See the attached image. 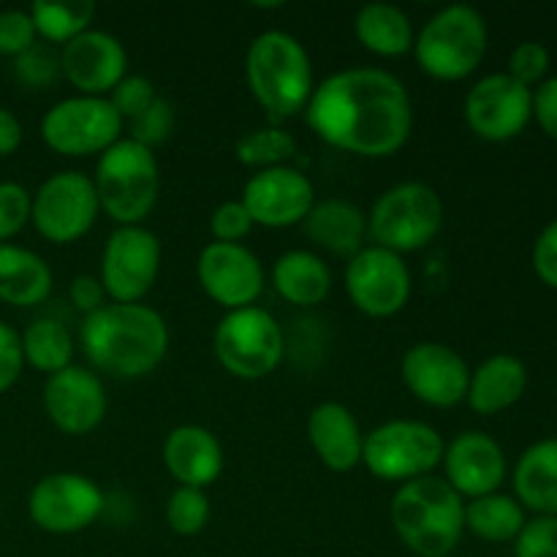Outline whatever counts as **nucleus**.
<instances>
[{
  "label": "nucleus",
  "instance_id": "nucleus-1",
  "mask_svg": "<svg viewBox=\"0 0 557 557\" xmlns=\"http://www.w3.org/2000/svg\"><path fill=\"white\" fill-rule=\"evenodd\" d=\"M305 123L324 145L359 158H392L413 134L408 87L392 71L354 65L315 82Z\"/></svg>",
  "mask_w": 557,
  "mask_h": 557
},
{
  "label": "nucleus",
  "instance_id": "nucleus-2",
  "mask_svg": "<svg viewBox=\"0 0 557 557\" xmlns=\"http://www.w3.org/2000/svg\"><path fill=\"white\" fill-rule=\"evenodd\" d=\"M169 324L145 302H107L82 319L79 346L92 370L120 381L156 373L169 354Z\"/></svg>",
  "mask_w": 557,
  "mask_h": 557
},
{
  "label": "nucleus",
  "instance_id": "nucleus-3",
  "mask_svg": "<svg viewBox=\"0 0 557 557\" xmlns=\"http://www.w3.org/2000/svg\"><path fill=\"white\" fill-rule=\"evenodd\" d=\"M245 82L250 96L272 120H288L308 109L315 90L313 60L297 36L264 30L245 52Z\"/></svg>",
  "mask_w": 557,
  "mask_h": 557
},
{
  "label": "nucleus",
  "instance_id": "nucleus-4",
  "mask_svg": "<svg viewBox=\"0 0 557 557\" xmlns=\"http://www.w3.org/2000/svg\"><path fill=\"white\" fill-rule=\"evenodd\" d=\"M389 515L397 539L417 557H449L466 533V500L441 476L400 484Z\"/></svg>",
  "mask_w": 557,
  "mask_h": 557
},
{
  "label": "nucleus",
  "instance_id": "nucleus-5",
  "mask_svg": "<svg viewBox=\"0 0 557 557\" xmlns=\"http://www.w3.org/2000/svg\"><path fill=\"white\" fill-rule=\"evenodd\" d=\"M98 205L117 226H145L161 194V166L150 147L123 136L96 161Z\"/></svg>",
  "mask_w": 557,
  "mask_h": 557
},
{
  "label": "nucleus",
  "instance_id": "nucleus-6",
  "mask_svg": "<svg viewBox=\"0 0 557 557\" xmlns=\"http://www.w3.org/2000/svg\"><path fill=\"white\" fill-rule=\"evenodd\" d=\"M487 44V20L473 5L451 3L419 27L411 54L430 79L462 82L482 65Z\"/></svg>",
  "mask_w": 557,
  "mask_h": 557
},
{
  "label": "nucleus",
  "instance_id": "nucleus-7",
  "mask_svg": "<svg viewBox=\"0 0 557 557\" xmlns=\"http://www.w3.org/2000/svg\"><path fill=\"white\" fill-rule=\"evenodd\" d=\"M444 228V201L428 183L408 180L392 185L368 212V237L397 256L428 248Z\"/></svg>",
  "mask_w": 557,
  "mask_h": 557
},
{
  "label": "nucleus",
  "instance_id": "nucleus-8",
  "mask_svg": "<svg viewBox=\"0 0 557 557\" xmlns=\"http://www.w3.org/2000/svg\"><path fill=\"white\" fill-rule=\"evenodd\" d=\"M212 351L218 364L239 381L270 379L286 357V335L270 310L250 308L228 310L215 326Z\"/></svg>",
  "mask_w": 557,
  "mask_h": 557
},
{
  "label": "nucleus",
  "instance_id": "nucleus-9",
  "mask_svg": "<svg viewBox=\"0 0 557 557\" xmlns=\"http://www.w3.org/2000/svg\"><path fill=\"white\" fill-rule=\"evenodd\" d=\"M444 435L419 419H389L364 433L362 466L381 482L406 484L433 476L444 460Z\"/></svg>",
  "mask_w": 557,
  "mask_h": 557
},
{
  "label": "nucleus",
  "instance_id": "nucleus-10",
  "mask_svg": "<svg viewBox=\"0 0 557 557\" xmlns=\"http://www.w3.org/2000/svg\"><path fill=\"white\" fill-rule=\"evenodd\" d=\"M98 215L101 205L92 177L76 169L49 174L33 194L30 223L52 245L79 243L92 232Z\"/></svg>",
  "mask_w": 557,
  "mask_h": 557
},
{
  "label": "nucleus",
  "instance_id": "nucleus-11",
  "mask_svg": "<svg viewBox=\"0 0 557 557\" xmlns=\"http://www.w3.org/2000/svg\"><path fill=\"white\" fill-rule=\"evenodd\" d=\"M125 123L109 98L69 96L52 103L41 117V139L63 158H90L123 139Z\"/></svg>",
  "mask_w": 557,
  "mask_h": 557
},
{
  "label": "nucleus",
  "instance_id": "nucleus-12",
  "mask_svg": "<svg viewBox=\"0 0 557 557\" xmlns=\"http://www.w3.org/2000/svg\"><path fill=\"white\" fill-rule=\"evenodd\" d=\"M163 248L147 226H117L101 250L98 281L109 302H145L161 272Z\"/></svg>",
  "mask_w": 557,
  "mask_h": 557
},
{
  "label": "nucleus",
  "instance_id": "nucleus-13",
  "mask_svg": "<svg viewBox=\"0 0 557 557\" xmlns=\"http://www.w3.org/2000/svg\"><path fill=\"white\" fill-rule=\"evenodd\" d=\"M107 509V495L90 476L76 471L47 473L27 495V517L52 536H74L87 531Z\"/></svg>",
  "mask_w": 557,
  "mask_h": 557
},
{
  "label": "nucleus",
  "instance_id": "nucleus-14",
  "mask_svg": "<svg viewBox=\"0 0 557 557\" xmlns=\"http://www.w3.org/2000/svg\"><path fill=\"white\" fill-rule=\"evenodd\" d=\"M346 294L368 319H392L411 302L413 275L403 256L379 245H364L346 261Z\"/></svg>",
  "mask_w": 557,
  "mask_h": 557
},
{
  "label": "nucleus",
  "instance_id": "nucleus-15",
  "mask_svg": "<svg viewBox=\"0 0 557 557\" xmlns=\"http://www.w3.org/2000/svg\"><path fill=\"white\" fill-rule=\"evenodd\" d=\"M462 117L473 136L484 141H511L533 120V90L511 79L506 71L473 82L462 101Z\"/></svg>",
  "mask_w": 557,
  "mask_h": 557
},
{
  "label": "nucleus",
  "instance_id": "nucleus-16",
  "mask_svg": "<svg viewBox=\"0 0 557 557\" xmlns=\"http://www.w3.org/2000/svg\"><path fill=\"white\" fill-rule=\"evenodd\" d=\"M400 379L406 389L424 406L455 408L466 403L471 364L446 343L422 341L403 354Z\"/></svg>",
  "mask_w": 557,
  "mask_h": 557
},
{
  "label": "nucleus",
  "instance_id": "nucleus-17",
  "mask_svg": "<svg viewBox=\"0 0 557 557\" xmlns=\"http://www.w3.org/2000/svg\"><path fill=\"white\" fill-rule=\"evenodd\" d=\"M196 277L207 297L223 310L256 305L264 294V267L248 245L207 243L196 259Z\"/></svg>",
  "mask_w": 557,
  "mask_h": 557
},
{
  "label": "nucleus",
  "instance_id": "nucleus-18",
  "mask_svg": "<svg viewBox=\"0 0 557 557\" xmlns=\"http://www.w3.org/2000/svg\"><path fill=\"white\" fill-rule=\"evenodd\" d=\"M44 411L49 422L71 438H82L98 430L107 419L109 397L96 370L71 364L44 381Z\"/></svg>",
  "mask_w": 557,
  "mask_h": 557
},
{
  "label": "nucleus",
  "instance_id": "nucleus-19",
  "mask_svg": "<svg viewBox=\"0 0 557 557\" xmlns=\"http://www.w3.org/2000/svg\"><path fill=\"white\" fill-rule=\"evenodd\" d=\"M239 201L248 210L253 226L292 228L305 223L315 205V188L305 172L294 166L261 169L243 185Z\"/></svg>",
  "mask_w": 557,
  "mask_h": 557
},
{
  "label": "nucleus",
  "instance_id": "nucleus-20",
  "mask_svg": "<svg viewBox=\"0 0 557 557\" xmlns=\"http://www.w3.org/2000/svg\"><path fill=\"white\" fill-rule=\"evenodd\" d=\"M60 69L76 96L109 98L128 76V52L117 36L90 27L60 49Z\"/></svg>",
  "mask_w": 557,
  "mask_h": 557
},
{
  "label": "nucleus",
  "instance_id": "nucleus-21",
  "mask_svg": "<svg viewBox=\"0 0 557 557\" xmlns=\"http://www.w3.org/2000/svg\"><path fill=\"white\" fill-rule=\"evenodd\" d=\"M444 479L462 500H476L498 493L506 482V451L493 435L466 430L444 446Z\"/></svg>",
  "mask_w": 557,
  "mask_h": 557
},
{
  "label": "nucleus",
  "instance_id": "nucleus-22",
  "mask_svg": "<svg viewBox=\"0 0 557 557\" xmlns=\"http://www.w3.org/2000/svg\"><path fill=\"white\" fill-rule=\"evenodd\" d=\"M163 468L177 487L207 490L223 473V446L212 430L201 424H180L169 430L161 446Z\"/></svg>",
  "mask_w": 557,
  "mask_h": 557
},
{
  "label": "nucleus",
  "instance_id": "nucleus-23",
  "mask_svg": "<svg viewBox=\"0 0 557 557\" xmlns=\"http://www.w3.org/2000/svg\"><path fill=\"white\" fill-rule=\"evenodd\" d=\"M308 441L321 466L330 471L348 473L362 466L364 433L351 408H346L343 403L326 400L310 411Z\"/></svg>",
  "mask_w": 557,
  "mask_h": 557
},
{
  "label": "nucleus",
  "instance_id": "nucleus-24",
  "mask_svg": "<svg viewBox=\"0 0 557 557\" xmlns=\"http://www.w3.org/2000/svg\"><path fill=\"white\" fill-rule=\"evenodd\" d=\"M528 368L515 354H493L471 370L466 403L479 417H498L525 397Z\"/></svg>",
  "mask_w": 557,
  "mask_h": 557
},
{
  "label": "nucleus",
  "instance_id": "nucleus-25",
  "mask_svg": "<svg viewBox=\"0 0 557 557\" xmlns=\"http://www.w3.org/2000/svg\"><path fill=\"white\" fill-rule=\"evenodd\" d=\"M305 232L315 248L337 259H351L364 248L368 239V212L348 199H315L313 210L305 218Z\"/></svg>",
  "mask_w": 557,
  "mask_h": 557
},
{
  "label": "nucleus",
  "instance_id": "nucleus-26",
  "mask_svg": "<svg viewBox=\"0 0 557 557\" xmlns=\"http://www.w3.org/2000/svg\"><path fill=\"white\" fill-rule=\"evenodd\" d=\"M54 286L52 267L30 248L0 245V302L11 308H38Z\"/></svg>",
  "mask_w": 557,
  "mask_h": 557
},
{
  "label": "nucleus",
  "instance_id": "nucleus-27",
  "mask_svg": "<svg viewBox=\"0 0 557 557\" xmlns=\"http://www.w3.org/2000/svg\"><path fill=\"white\" fill-rule=\"evenodd\" d=\"M272 288L294 308H315L330 297L332 270L315 250H286L272 264Z\"/></svg>",
  "mask_w": 557,
  "mask_h": 557
},
{
  "label": "nucleus",
  "instance_id": "nucleus-28",
  "mask_svg": "<svg viewBox=\"0 0 557 557\" xmlns=\"http://www.w3.org/2000/svg\"><path fill=\"white\" fill-rule=\"evenodd\" d=\"M515 498L536 517H557V435L528 446L511 471Z\"/></svg>",
  "mask_w": 557,
  "mask_h": 557
},
{
  "label": "nucleus",
  "instance_id": "nucleus-29",
  "mask_svg": "<svg viewBox=\"0 0 557 557\" xmlns=\"http://www.w3.org/2000/svg\"><path fill=\"white\" fill-rule=\"evenodd\" d=\"M354 36L359 47L368 49L375 58H406L413 52V38L417 30L411 25V16L392 3H368L354 16Z\"/></svg>",
  "mask_w": 557,
  "mask_h": 557
},
{
  "label": "nucleus",
  "instance_id": "nucleus-30",
  "mask_svg": "<svg viewBox=\"0 0 557 557\" xmlns=\"http://www.w3.org/2000/svg\"><path fill=\"white\" fill-rule=\"evenodd\" d=\"M22 337V354H25V364L33 368L41 375H54L60 370L71 368L74 364L76 354V341L71 335L69 326L60 319L52 315H38L30 324L25 326V332H20Z\"/></svg>",
  "mask_w": 557,
  "mask_h": 557
},
{
  "label": "nucleus",
  "instance_id": "nucleus-31",
  "mask_svg": "<svg viewBox=\"0 0 557 557\" xmlns=\"http://www.w3.org/2000/svg\"><path fill=\"white\" fill-rule=\"evenodd\" d=\"M528 515L515 495L493 493L466 500V531L490 544H509L525 528Z\"/></svg>",
  "mask_w": 557,
  "mask_h": 557
},
{
  "label": "nucleus",
  "instance_id": "nucleus-32",
  "mask_svg": "<svg viewBox=\"0 0 557 557\" xmlns=\"http://www.w3.org/2000/svg\"><path fill=\"white\" fill-rule=\"evenodd\" d=\"M27 14H30L33 27H36L38 41L63 49L76 36L90 30L92 16H96V3H90V0H74V3L36 0L27 9Z\"/></svg>",
  "mask_w": 557,
  "mask_h": 557
},
{
  "label": "nucleus",
  "instance_id": "nucleus-33",
  "mask_svg": "<svg viewBox=\"0 0 557 557\" xmlns=\"http://www.w3.org/2000/svg\"><path fill=\"white\" fill-rule=\"evenodd\" d=\"M297 156V139L281 125H264V128L245 131L234 141V158L243 166L261 172V169L288 166V161Z\"/></svg>",
  "mask_w": 557,
  "mask_h": 557
},
{
  "label": "nucleus",
  "instance_id": "nucleus-34",
  "mask_svg": "<svg viewBox=\"0 0 557 557\" xmlns=\"http://www.w3.org/2000/svg\"><path fill=\"white\" fill-rule=\"evenodd\" d=\"M212 515V504L205 490L177 487L166 500V525L177 536H199Z\"/></svg>",
  "mask_w": 557,
  "mask_h": 557
},
{
  "label": "nucleus",
  "instance_id": "nucleus-35",
  "mask_svg": "<svg viewBox=\"0 0 557 557\" xmlns=\"http://www.w3.org/2000/svg\"><path fill=\"white\" fill-rule=\"evenodd\" d=\"M11 63H14L16 82L30 87V90H49L63 76L60 52L49 47V44H36V47H30L25 54L11 60Z\"/></svg>",
  "mask_w": 557,
  "mask_h": 557
},
{
  "label": "nucleus",
  "instance_id": "nucleus-36",
  "mask_svg": "<svg viewBox=\"0 0 557 557\" xmlns=\"http://www.w3.org/2000/svg\"><path fill=\"white\" fill-rule=\"evenodd\" d=\"M33 194L20 183H0V245L11 243L30 223Z\"/></svg>",
  "mask_w": 557,
  "mask_h": 557
},
{
  "label": "nucleus",
  "instance_id": "nucleus-37",
  "mask_svg": "<svg viewBox=\"0 0 557 557\" xmlns=\"http://www.w3.org/2000/svg\"><path fill=\"white\" fill-rule=\"evenodd\" d=\"M549 63H553V58H549V49L542 41H522L509 54V69H506V74L520 82V85L536 90L547 79Z\"/></svg>",
  "mask_w": 557,
  "mask_h": 557
},
{
  "label": "nucleus",
  "instance_id": "nucleus-38",
  "mask_svg": "<svg viewBox=\"0 0 557 557\" xmlns=\"http://www.w3.org/2000/svg\"><path fill=\"white\" fill-rule=\"evenodd\" d=\"M172 128H174L172 103H169L163 96H158L156 103H152L150 109H145L139 117L131 120L128 139H134V141H139V145L156 150L158 145H163V141L172 136Z\"/></svg>",
  "mask_w": 557,
  "mask_h": 557
},
{
  "label": "nucleus",
  "instance_id": "nucleus-39",
  "mask_svg": "<svg viewBox=\"0 0 557 557\" xmlns=\"http://www.w3.org/2000/svg\"><path fill=\"white\" fill-rule=\"evenodd\" d=\"M158 96H161V92L156 90V85H152L147 76L128 74L112 92H109V101H112L114 112L120 114V120L128 125L131 120L139 117L145 109H150Z\"/></svg>",
  "mask_w": 557,
  "mask_h": 557
},
{
  "label": "nucleus",
  "instance_id": "nucleus-40",
  "mask_svg": "<svg viewBox=\"0 0 557 557\" xmlns=\"http://www.w3.org/2000/svg\"><path fill=\"white\" fill-rule=\"evenodd\" d=\"M36 44L38 36L27 9L0 11V58L16 60Z\"/></svg>",
  "mask_w": 557,
  "mask_h": 557
},
{
  "label": "nucleus",
  "instance_id": "nucleus-41",
  "mask_svg": "<svg viewBox=\"0 0 557 557\" xmlns=\"http://www.w3.org/2000/svg\"><path fill=\"white\" fill-rule=\"evenodd\" d=\"M210 232L212 243H226V245H243V239L253 232V221H250L248 210L243 201H223L212 210L210 215Z\"/></svg>",
  "mask_w": 557,
  "mask_h": 557
},
{
  "label": "nucleus",
  "instance_id": "nucleus-42",
  "mask_svg": "<svg viewBox=\"0 0 557 557\" xmlns=\"http://www.w3.org/2000/svg\"><path fill=\"white\" fill-rule=\"evenodd\" d=\"M515 557H557V517H533L515 539Z\"/></svg>",
  "mask_w": 557,
  "mask_h": 557
},
{
  "label": "nucleus",
  "instance_id": "nucleus-43",
  "mask_svg": "<svg viewBox=\"0 0 557 557\" xmlns=\"http://www.w3.org/2000/svg\"><path fill=\"white\" fill-rule=\"evenodd\" d=\"M22 370H25V354H22L20 332L0 321V395L14 389Z\"/></svg>",
  "mask_w": 557,
  "mask_h": 557
},
{
  "label": "nucleus",
  "instance_id": "nucleus-44",
  "mask_svg": "<svg viewBox=\"0 0 557 557\" xmlns=\"http://www.w3.org/2000/svg\"><path fill=\"white\" fill-rule=\"evenodd\" d=\"M531 261L539 281L557 292V218L539 232L536 243H533Z\"/></svg>",
  "mask_w": 557,
  "mask_h": 557
},
{
  "label": "nucleus",
  "instance_id": "nucleus-45",
  "mask_svg": "<svg viewBox=\"0 0 557 557\" xmlns=\"http://www.w3.org/2000/svg\"><path fill=\"white\" fill-rule=\"evenodd\" d=\"M69 302L82 319H87V315H92L96 310H101L109 299L101 281H98V275H76L69 286Z\"/></svg>",
  "mask_w": 557,
  "mask_h": 557
},
{
  "label": "nucleus",
  "instance_id": "nucleus-46",
  "mask_svg": "<svg viewBox=\"0 0 557 557\" xmlns=\"http://www.w3.org/2000/svg\"><path fill=\"white\" fill-rule=\"evenodd\" d=\"M533 120L549 139L557 141V76H547L533 90Z\"/></svg>",
  "mask_w": 557,
  "mask_h": 557
},
{
  "label": "nucleus",
  "instance_id": "nucleus-47",
  "mask_svg": "<svg viewBox=\"0 0 557 557\" xmlns=\"http://www.w3.org/2000/svg\"><path fill=\"white\" fill-rule=\"evenodd\" d=\"M22 139H25V131H22L20 117L11 109L0 107V158L14 156L22 147Z\"/></svg>",
  "mask_w": 557,
  "mask_h": 557
}]
</instances>
